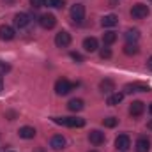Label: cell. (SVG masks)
<instances>
[{
	"instance_id": "cell-1",
	"label": "cell",
	"mask_w": 152,
	"mask_h": 152,
	"mask_svg": "<svg viewBox=\"0 0 152 152\" xmlns=\"http://www.w3.org/2000/svg\"><path fill=\"white\" fill-rule=\"evenodd\" d=\"M55 124H60V126H66V127H83L85 126V118H80V117H55L53 118Z\"/></svg>"
},
{
	"instance_id": "cell-2",
	"label": "cell",
	"mask_w": 152,
	"mask_h": 152,
	"mask_svg": "<svg viewBox=\"0 0 152 152\" xmlns=\"http://www.w3.org/2000/svg\"><path fill=\"white\" fill-rule=\"evenodd\" d=\"M71 20L75 25H81L85 20V5L83 4H75L71 7Z\"/></svg>"
},
{
	"instance_id": "cell-3",
	"label": "cell",
	"mask_w": 152,
	"mask_h": 152,
	"mask_svg": "<svg viewBox=\"0 0 152 152\" xmlns=\"http://www.w3.org/2000/svg\"><path fill=\"white\" fill-rule=\"evenodd\" d=\"M73 88H75V85H73L69 80H66V78H60V80H57V83H55V92H57L58 96H66V94H69Z\"/></svg>"
},
{
	"instance_id": "cell-4",
	"label": "cell",
	"mask_w": 152,
	"mask_h": 152,
	"mask_svg": "<svg viewBox=\"0 0 152 152\" xmlns=\"http://www.w3.org/2000/svg\"><path fill=\"white\" fill-rule=\"evenodd\" d=\"M151 14V9L145 5V4H136V5H133V9H131V16L134 18V20H143V18H147Z\"/></svg>"
},
{
	"instance_id": "cell-5",
	"label": "cell",
	"mask_w": 152,
	"mask_h": 152,
	"mask_svg": "<svg viewBox=\"0 0 152 152\" xmlns=\"http://www.w3.org/2000/svg\"><path fill=\"white\" fill-rule=\"evenodd\" d=\"M39 25H41L42 28H46V30L53 28V27L57 25V18H55V14H51V12H48V14H42V16L39 18Z\"/></svg>"
},
{
	"instance_id": "cell-6",
	"label": "cell",
	"mask_w": 152,
	"mask_h": 152,
	"mask_svg": "<svg viewBox=\"0 0 152 152\" xmlns=\"http://www.w3.org/2000/svg\"><path fill=\"white\" fill-rule=\"evenodd\" d=\"M55 44L58 48H67L71 44V34L66 32V30H60L57 36H55Z\"/></svg>"
},
{
	"instance_id": "cell-7",
	"label": "cell",
	"mask_w": 152,
	"mask_h": 152,
	"mask_svg": "<svg viewBox=\"0 0 152 152\" xmlns=\"http://www.w3.org/2000/svg\"><path fill=\"white\" fill-rule=\"evenodd\" d=\"M115 147L118 149V151H129L131 149V138L127 136V134H118L117 138H115Z\"/></svg>"
},
{
	"instance_id": "cell-8",
	"label": "cell",
	"mask_w": 152,
	"mask_h": 152,
	"mask_svg": "<svg viewBox=\"0 0 152 152\" xmlns=\"http://www.w3.org/2000/svg\"><path fill=\"white\" fill-rule=\"evenodd\" d=\"M149 85L145 83H127L124 87V94H133V92H149Z\"/></svg>"
},
{
	"instance_id": "cell-9",
	"label": "cell",
	"mask_w": 152,
	"mask_h": 152,
	"mask_svg": "<svg viewBox=\"0 0 152 152\" xmlns=\"http://www.w3.org/2000/svg\"><path fill=\"white\" fill-rule=\"evenodd\" d=\"M88 142L92 145H103L104 143V133H101L99 129H94L88 133Z\"/></svg>"
},
{
	"instance_id": "cell-10",
	"label": "cell",
	"mask_w": 152,
	"mask_h": 152,
	"mask_svg": "<svg viewBox=\"0 0 152 152\" xmlns=\"http://www.w3.org/2000/svg\"><path fill=\"white\" fill-rule=\"evenodd\" d=\"M145 112V104L142 101H133L131 106H129V115L131 117H142Z\"/></svg>"
},
{
	"instance_id": "cell-11",
	"label": "cell",
	"mask_w": 152,
	"mask_h": 152,
	"mask_svg": "<svg viewBox=\"0 0 152 152\" xmlns=\"http://www.w3.org/2000/svg\"><path fill=\"white\" fill-rule=\"evenodd\" d=\"M14 37H16V32H14L12 27H9V25H0V39H2V41H12Z\"/></svg>"
},
{
	"instance_id": "cell-12",
	"label": "cell",
	"mask_w": 152,
	"mask_h": 152,
	"mask_svg": "<svg viewBox=\"0 0 152 152\" xmlns=\"http://www.w3.org/2000/svg\"><path fill=\"white\" fill-rule=\"evenodd\" d=\"M28 23H30V16L27 12H18L14 16V25L18 28H25V27H28Z\"/></svg>"
},
{
	"instance_id": "cell-13",
	"label": "cell",
	"mask_w": 152,
	"mask_h": 152,
	"mask_svg": "<svg viewBox=\"0 0 152 152\" xmlns=\"http://www.w3.org/2000/svg\"><path fill=\"white\" fill-rule=\"evenodd\" d=\"M97 48H99V42H97L96 37H85L83 39V50L87 53H94V51H97Z\"/></svg>"
},
{
	"instance_id": "cell-14",
	"label": "cell",
	"mask_w": 152,
	"mask_h": 152,
	"mask_svg": "<svg viewBox=\"0 0 152 152\" xmlns=\"http://www.w3.org/2000/svg\"><path fill=\"white\" fill-rule=\"evenodd\" d=\"M99 90H101L103 94H113V90H115V81H113V80H110V78H104V80H101V83H99Z\"/></svg>"
},
{
	"instance_id": "cell-15",
	"label": "cell",
	"mask_w": 152,
	"mask_h": 152,
	"mask_svg": "<svg viewBox=\"0 0 152 152\" xmlns=\"http://www.w3.org/2000/svg\"><path fill=\"white\" fill-rule=\"evenodd\" d=\"M50 147H51L53 151H60V149H64V147H66V138H64L62 134H55V136H51V140H50Z\"/></svg>"
},
{
	"instance_id": "cell-16",
	"label": "cell",
	"mask_w": 152,
	"mask_h": 152,
	"mask_svg": "<svg viewBox=\"0 0 152 152\" xmlns=\"http://www.w3.org/2000/svg\"><path fill=\"white\" fill-rule=\"evenodd\" d=\"M134 149H136V152H151V140L145 138V136H140L136 140Z\"/></svg>"
},
{
	"instance_id": "cell-17",
	"label": "cell",
	"mask_w": 152,
	"mask_h": 152,
	"mask_svg": "<svg viewBox=\"0 0 152 152\" xmlns=\"http://www.w3.org/2000/svg\"><path fill=\"white\" fill-rule=\"evenodd\" d=\"M18 134H20V138H23V140H32V138L36 136V129L30 127V126H23V127H20Z\"/></svg>"
},
{
	"instance_id": "cell-18",
	"label": "cell",
	"mask_w": 152,
	"mask_h": 152,
	"mask_svg": "<svg viewBox=\"0 0 152 152\" xmlns=\"http://www.w3.org/2000/svg\"><path fill=\"white\" fill-rule=\"evenodd\" d=\"M124 37L127 41V44H136L138 39H140V30H138V28H129V30L124 34Z\"/></svg>"
},
{
	"instance_id": "cell-19",
	"label": "cell",
	"mask_w": 152,
	"mask_h": 152,
	"mask_svg": "<svg viewBox=\"0 0 152 152\" xmlns=\"http://www.w3.org/2000/svg\"><path fill=\"white\" fill-rule=\"evenodd\" d=\"M118 23V18L115 16V14H106V16H103V20H101V25L104 27V28H108V27H115Z\"/></svg>"
},
{
	"instance_id": "cell-20",
	"label": "cell",
	"mask_w": 152,
	"mask_h": 152,
	"mask_svg": "<svg viewBox=\"0 0 152 152\" xmlns=\"http://www.w3.org/2000/svg\"><path fill=\"white\" fill-rule=\"evenodd\" d=\"M122 99H124V92H113V94H110V97H108V104H110V106H115V104L122 103Z\"/></svg>"
},
{
	"instance_id": "cell-21",
	"label": "cell",
	"mask_w": 152,
	"mask_h": 152,
	"mask_svg": "<svg viewBox=\"0 0 152 152\" xmlns=\"http://www.w3.org/2000/svg\"><path fill=\"white\" fill-rule=\"evenodd\" d=\"M83 101L81 99H71L69 103H67V108L71 110V112H80V110H83Z\"/></svg>"
},
{
	"instance_id": "cell-22",
	"label": "cell",
	"mask_w": 152,
	"mask_h": 152,
	"mask_svg": "<svg viewBox=\"0 0 152 152\" xmlns=\"http://www.w3.org/2000/svg\"><path fill=\"white\" fill-rule=\"evenodd\" d=\"M115 41H117V34H115L113 30H108V32H104V34H103V42H104V46L113 44Z\"/></svg>"
},
{
	"instance_id": "cell-23",
	"label": "cell",
	"mask_w": 152,
	"mask_h": 152,
	"mask_svg": "<svg viewBox=\"0 0 152 152\" xmlns=\"http://www.w3.org/2000/svg\"><path fill=\"white\" fill-rule=\"evenodd\" d=\"M138 51H140L138 44H126V46H124V53L129 55V57H131V55H136Z\"/></svg>"
},
{
	"instance_id": "cell-24",
	"label": "cell",
	"mask_w": 152,
	"mask_h": 152,
	"mask_svg": "<svg viewBox=\"0 0 152 152\" xmlns=\"http://www.w3.org/2000/svg\"><path fill=\"white\" fill-rule=\"evenodd\" d=\"M117 124H118V118H115V117H108V118L103 120V126L104 127H115Z\"/></svg>"
},
{
	"instance_id": "cell-25",
	"label": "cell",
	"mask_w": 152,
	"mask_h": 152,
	"mask_svg": "<svg viewBox=\"0 0 152 152\" xmlns=\"http://www.w3.org/2000/svg\"><path fill=\"white\" fill-rule=\"evenodd\" d=\"M46 4L50 7H55V9H62L64 4H66V0H46Z\"/></svg>"
},
{
	"instance_id": "cell-26",
	"label": "cell",
	"mask_w": 152,
	"mask_h": 152,
	"mask_svg": "<svg viewBox=\"0 0 152 152\" xmlns=\"http://www.w3.org/2000/svg\"><path fill=\"white\" fill-rule=\"evenodd\" d=\"M99 57H101L103 60H104V58H110V57H112V50H110V48H101V50H99Z\"/></svg>"
},
{
	"instance_id": "cell-27",
	"label": "cell",
	"mask_w": 152,
	"mask_h": 152,
	"mask_svg": "<svg viewBox=\"0 0 152 152\" xmlns=\"http://www.w3.org/2000/svg\"><path fill=\"white\" fill-rule=\"evenodd\" d=\"M30 5H32L34 9H39V7L46 5V0H30Z\"/></svg>"
},
{
	"instance_id": "cell-28",
	"label": "cell",
	"mask_w": 152,
	"mask_h": 152,
	"mask_svg": "<svg viewBox=\"0 0 152 152\" xmlns=\"http://www.w3.org/2000/svg\"><path fill=\"white\" fill-rule=\"evenodd\" d=\"M9 71H11V66L0 60V75H5V73H9Z\"/></svg>"
},
{
	"instance_id": "cell-29",
	"label": "cell",
	"mask_w": 152,
	"mask_h": 152,
	"mask_svg": "<svg viewBox=\"0 0 152 152\" xmlns=\"http://www.w3.org/2000/svg\"><path fill=\"white\" fill-rule=\"evenodd\" d=\"M71 58L76 60V62H83V57H81L80 53H76V51H71Z\"/></svg>"
},
{
	"instance_id": "cell-30",
	"label": "cell",
	"mask_w": 152,
	"mask_h": 152,
	"mask_svg": "<svg viewBox=\"0 0 152 152\" xmlns=\"http://www.w3.org/2000/svg\"><path fill=\"white\" fill-rule=\"evenodd\" d=\"M147 67H149V69L152 71V57L149 58V60H147Z\"/></svg>"
},
{
	"instance_id": "cell-31",
	"label": "cell",
	"mask_w": 152,
	"mask_h": 152,
	"mask_svg": "<svg viewBox=\"0 0 152 152\" xmlns=\"http://www.w3.org/2000/svg\"><path fill=\"white\" fill-rule=\"evenodd\" d=\"M2 88H4V80H2V76H0V92H2Z\"/></svg>"
},
{
	"instance_id": "cell-32",
	"label": "cell",
	"mask_w": 152,
	"mask_h": 152,
	"mask_svg": "<svg viewBox=\"0 0 152 152\" xmlns=\"http://www.w3.org/2000/svg\"><path fill=\"white\" fill-rule=\"evenodd\" d=\"M147 127H149V129H152V120L149 122V124H147Z\"/></svg>"
},
{
	"instance_id": "cell-33",
	"label": "cell",
	"mask_w": 152,
	"mask_h": 152,
	"mask_svg": "<svg viewBox=\"0 0 152 152\" xmlns=\"http://www.w3.org/2000/svg\"><path fill=\"white\" fill-rule=\"evenodd\" d=\"M149 112H151V115H152V103L149 104Z\"/></svg>"
},
{
	"instance_id": "cell-34",
	"label": "cell",
	"mask_w": 152,
	"mask_h": 152,
	"mask_svg": "<svg viewBox=\"0 0 152 152\" xmlns=\"http://www.w3.org/2000/svg\"><path fill=\"white\" fill-rule=\"evenodd\" d=\"M92 152H96V151H92Z\"/></svg>"
}]
</instances>
